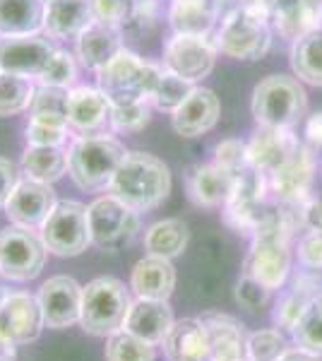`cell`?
I'll use <instances>...</instances> for the list:
<instances>
[{
	"label": "cell",
	"instance_id": "obj_1",
	"mask_svg": "<svg viewBox=\"0 0 322 361\" xmlns=\"http://www.w3.org/2000/svg\"><path fill=\"white\" fill-rule=\"evenodd\" d=\"M296 229V214L289 209H265L253 231V246L245 260V275L267 287L282 289L291 272V236Z\"/></svg>",
	"mask_w": 322,
	"mask_h": 361
},
{
	"label": "cell",
	"instance_id": "obj_2",
	"mask_svg": "<svg viewBox=\"0 0 322 361\" xmlns=\"http://www.w3.org/2000/svg\"><path fill=\"white\" fill-rule=\"evenodd\" d=\"M109 193L137 212H149L171 193V171L159 157L149 152H128L111 178Z\"/></svg>",
	"mask_w": 322,
	"mask_h": 361
},
{
	"label": "cell",
	"instance_id": "obj_3",
	"mask_svg": "<svg viewBox=\"0 0 322 361\" xmlns=\"http://www.w3.org/2000/svg\"><path fill=\"white\" fill-rule=\"evenodd\" d=\"M128 149L118 137L75 135L68 147V173L82 190H109L113 173L125 159Z\"/></svg>",
	"mask_w": 322,
	"mask_h": 361
},
{
	"label": "cell",
	"instance_id": "obj_4",
	"mask_svg": "<svg viewBox=\"0 0 322 361\" xmlns=\"http://www.w3.org/2000/svg\"><path fill=\"white\" fill-rule=\"evenodd\" d=\"M269 17L260 8L257 0L241 3L224 15L214 42L219 51L236 61H257L269 51L272 29Z\"/></svg>",
	"mask_w": 322,
	"mask_h": 361
},
{
	"label": "cell",
	"instance_id": "obj_5",
	"mask_svg": "<svg viewBox=\"0 0 322 361\" xmlns=\"http://www.w3.org/2000/svg\"><path fill=\"white\" fill-rule=\"evenodd\" d=\"M132 306L130 287L116 277H97L87 282L82 294L80 328L87 335L109 337L123 328L125 316Z\"/></svg>",
	"mask_w": 322,
	"mask_h": 361
},
{
	"label": "cell",
	"instance_id": "obj_6",
	"mask_svg": "<svg viewBox=\"0 0 322 361\" xmlns=\"http://www.w3.org/2000/svg\"><path fill=\"white\" fill-rule=\"evenodd\" d=\"M306 90L289 75H269L253 90V116L262 128L294 130L306 116Z\"/></svg>",
	"mask_w": 322,
	"mask_h": 361
},
{
	"label": "cell",
	"instance_id": "obj_7",
	"mask_svg": "<svg viewBox=\"0 0 322 361\" xmlns=\"http://www.w3.org/2000/svg\"><path fill=\"white\" fill-rule=\"evenodd\" d=\"M161 70L163 66L159 63L142 61L132 51L120 49L113 61L97 73V87L111 99V104L149 99Z\"/></svg>",
	"mask_w": 322,
	"mask_h": 361
},
{
	"label": "cell",
	"instance_id": "obj_8",
	"mask_svg": "<svg viewBox=\"0 0 322 361\" xmlns=\"http://www.w3.org/2000/svg\"><path fill=\"white\" fill-rule=\"evenodd\" d=\"M49 253L58 258H75L92 246L87 205L78 200H58L54 212L39 229Z\"/></svg>",
	"mask_w": 322,
	"mask_h": 361
},
{
	"label": "cell",
	"instance_id": "obj_9",
	"mask_svg": "<svg viewBox=\"0 0 322 361\" xmlns=\"http://www.w3.org/2000/svg\"><path fill=\"white\" fill-rule=\"evenodd\" d=\"M92 246L101 250H120L132 241L140 229V212L128 207L116 195H101L87 205Z\"/></svg>",
	"mask_w": 322,
	"mask_h": 361
},
{
	"label": "cell",
	"instance_id": "obj_10",
	"mask_svg": "<svg viewBox=\"0 0 322 361\" xmlns=\"http://www.w3.org/2000/svg\"><path fill=\"white\" fill-rule=\"evenodd\" d=\"M46 255L49 248L37 229L13 224L0 231V275L10 282H29L39 277Z\"/></svg>",
	"mask_w": 322,
	"mask_h": 361
},
{
	"label": "cell",
	"instance_id": "obj_11",
	"mask_svg": "<svg viewBox=\"0 0 322 361\" xmlns=\"http://www.w3.org/2000/svg\"><path fill=\"white\" fill-rule=\"evenodd\" d=\"M46 328L39 299L29 292L0 294V349L13 354L15 347L29 345Z\"/></svg>",
	"mask_w": 322,
	"mask_h": 361
},
{
	"label": "cell",
	"instance_id": "obj_12",
	"mask_svg": "<svg viewBox=\"0 0 322 361\" xmlns=\"http://www.w3.org/2000/svg\"><path fill=\"white\" fill-rule=\"evenodd\" d=\"M269 188V176L253 164L236 173V183H233V193L224 205V219L231 229L238 234H253L255 226L262 219V202Z\"/></svg>",
	"mask_w": 322,
	"mask_h": 361
},
{
	"label": "cell",
	"instance_id": "obj_13",
	"mask_svg": "<svg viewBox=\"0 0 322 361\" xmlns=\"http://www.w3.org/2000/svg\"><path fill=\"white\" fill-rule=\"evenodd\" d=\"M219 46L212 37H192V34H173L163 44L161 66L171 70L188 82H200L214 70Z\"/></svg>",
	"mask_w": 322,
	"mask_h": 361
},
{
	"label": "cell",
	"instance_id": "obj_14",
	"mask_svg": "<svg viewBox=\"0 0 322 361\" xmlns=\"http://www.w3.org/2000/svg\"><path fill=\"white\" fill-rule=\"evenodd\" d=\"M58 205V195L51 183H41L34 178H20L15 190L5 202V217L10 224L25 226V229H41L49 214Z\"/></svg>",
	"mask_w": 322,
	"mask_h": 361
},
{
	"label": "cell",
	"instance_id": "obj_15",
	"mask_svg": "<svg viewBox=\"0 0 322 361\" xmlns=\"http://www.w3.org/2000/svg\"><path fill=\"white\" fill-rule=\"evenodd\" d=\"M82 294L85 287L68 275H56L39 287V306L44 313V323L51 330H63L70 325H80Z\"/></svg>",
	"mask_w": 322,
	"mask_h": 361
},
{
	"label": "cell",
	"instance_id": "obj_16",
	"mask_svg": "<svg viewBox=\"0 0 322 361\" xmlns=\"http://www.w3.org/2000/svg\"><path fill=\"white\" fill-rule=\"evenodd\" d=\"M315 180V154L306 145L298 149L279 169L269 173V190L277 195L279 202L289 207H301L310 200V188Z\"/></svg>",
	"mask_w": 322,
	"mask_h": 361
},
{
	"label": "cell",
	"instance_id": "obj_17",
	"mask_svg": "<svg viewBox=\"0 0 322 361\" xmlns=\"http://www.w3.org/2000/svg\"><path fill=\"white\" fill-rule=\"evenodd\" d=\"M56 51V46L41 34L37 37H0V73L39 80Z\"/></svg>",
	"mask_w": 322,
	"mask_h": 361
},
{
	"label": "cell",
	"instance_id": "obj_18",
	"mask_svg": "<svg viewBox=\"0 0 322 361\" xmlns=\"http://www.w3.org/2000/svg\"><path fill=\"white\" fill-rule=\"evenodd\" d=\"M269 25L284 39L296 42L322 27V0H257Z\"/></svg>",
	"mask_w": 322,
	"mask_h": 361
},
{
	"label": "cell",
	"instance_id": "obj_19",
	"mask_svg": "<svg viewBox=\"0 0 322 361\" xmlns=\"http://www.w3.org/2000/svg\"><path fill=\"white\" fill-rule=\"evenodd\" d=\"M68 123L78 135L111 133V99L99 87H73L68 99Z\"/></svg>",
	"mask_w": 322,
	"mask_h": 361
},
{
	"label": "cell",
	"instance_id": "obj_20",
	"mask_svg": "<svg viewBox=\"0 0 322 361\" xmlns=\"http://www.w3.org/2000/svg\"><path fill=\"white\" fill-rule=\"evenodd\" d=\"M221 114L219 97L212 90L195 87L192 94L171 114V126L183 137H200L216 126Z\"/></svg>",
	"mask_w": 322,
	"mask_h": 361
},
{
	"label": "cell",
	"instance_id": "obj_21",
	"mask_svg": "<svg viewBox=\"0 0 322 361\" xmlns=\"http://www.w3.org/2000/svg\"><path fill=\"white\" fill-rule=\"evenodd\" d=\"M92 22H97L94 0H49L46 3L44 34L56 42L78 39Z\"/></svg>",
	"mask_w": 322,
	"mask_h": 361
},
{
	"label": "cell",
	"instance_id": "obj_22",
	"mask_svg": "<svg viewBox=\"0 0 322 361\" xmlns=\"http://www.w3.org/2000/svg\"><path fill=\"white\" fill-rule=\"evenodd\" d=\"M173 308L168 306V301L159 299H132V306L125 316L123 330L142 337V340L151 342V345L159 347L163 337L168 335V330L173 328Z\"/></svg>",
	"mask_w": 322,
	"mask_h": 361
},
{
	"label": "cell",
	"instance_id": "obj_23",
	"mask_svg": "<svg viewBox=\"0 0 322 361\" xmlns=\"http://www.w3.org/2000/svg\"><path fill=\"white\" fill-rule=\"evenodd\" d=\"M166 361H209V333L202 318H180L161 342Z\"/></svg>",
	"mask_w": 322,
	"mask_h": 361
},
{
	"label": "cell",
	"instance_id": "obj_24",
	"mask_svg": "<svg viewBox=\"0 0 322 361\" xmlns=\"http://www.w3.org/2000/svg\"><path fill=\"white\" fill-rule=\"evenodd\" d=\"M175 289V267L168 258L144 255L135 263L130 272V292L137 299L168 301Z\"/></svg>",
	"mask_w": 322,
	"mask_h": 361
},
{
	"label": "cell",
	"instance_id": "obj_25",
	"mask_svg": "<svg viewBox=\"0 0 322 361\" xmlns=\"http://www.w3.org/2000/svg\"><path fill=\"white\" fill-rule=\"evenodd\" d=\"M200 318L209 333V361L248 359V335L236 318L226 313H204Z\"/></svg>",
	"mask_w": 322,
	"mask_h": 361
},
{
	"label": "cell",
	"instance_id": "obj_26",
	"mask_svg": "<svg viewBox=\"0 0 322 361\" xmlns=\"http://www.w3.org/2000/svg\"><path fill=\"white\" fill-rule=\"evenodd\" d=\"M298 140L286 128H262L250 137L248 142V161L255 169L265 171L267 176L284 164L291 154L298 149Z\"/></svg>",
	"mask_w": 322,
	"mask_h": 361
},
{
	"label": "cell",
	"instance_id": "obj_27",
	"mask_svg": "<svg viewBox=\"0 0 322 361\" xmlns=\"http://www.w3.org/2000/svg\"><path fill=\"white\" fill-rule=\"evenodd\" d=\"M123 49V32L116 27H109L104 22H92L85 32L75 39V56L85 68L99 73L104 66H109L116 54Z\"/></svg>",
	"mask_w": 322,
	"mask_h": 361
},
{
	"label": "cell",
	"instance_id": "obj_28",
	"mask_svg": "<svg viewBox=\"0 0 322 361\" xmlns=\"http://www.w3.org/2000/svg\"><path fill=\"white\" fill-rule=\"evenodd\" d=\"M233 183H236V176L216 164L192 166L185 178L190 200L209 209L226 205V200L233 193Z\"/></svg>",
	"mask_w": 322,
	"mask_h": 361
},
{
	"label": "cell",
	"instance_id": "obj_29",
	"mask_svg": "<svg viewBox=\"0 0 322 361\" xmlns=\"http://www.w3.org/2000/svg\"><path fill=\"white\" fill-rule=\"evenodd\" d=\"M219 20V0H171L168 25L173 34L209 37Z\"/></svg>",
	"mask_w": 322,
	"mask_h": 361
},
{
	"label": "cell",
	"instance_id": "obj_30",
	"mask_svg": "<svg viewBox=\"0 0 322 361\" xmlns=\"http://www.w3.org/2000/svg\"><path fill=\"white\" fill-rule=\"evenodd\" d=\"M46 0H0V37L44 34Z\"/></svg>",
	"mask_w": 322,
	"mask_h": 361
},
{
	"label": "cell",
	"instance_id": "obj_31",
	"mask_svg": "<svg viewBox=\"0 0 322 361\" xmlns=\"http://www.w3.org/2000/svg\"><path fill=\"white\" fill-rule=\"evenodd\" d=\"M20 169L27 178L41 183H56L68 173V149L66 147H34L27 145Z\"/></svg>",
	"mask_w": 322,
	"mask_h": 361
},
{
	"label": "cell",
	"instance_id": "obj_32",
	"mask_svg": "<svg viewBox=\"0 0 322 361\" xmlns=\"http://www.w3.org/2000/svg\"><path fill=\"white\" fill-rule=\"evenodd\" d=\"M188 238L190 231L183 219H159V222L149 224L147 231H144V250L149 255L173 260L183 255Z\"/></svg>",
	"mask_w": 322,
	"mask_h": 361
},
{
	"label": "cell",
	"instance_id": "obj_33",
	"mask_svg": "<svg viewBox=\"0 0 322 361\" xmlns=\"http://www.w3.org/2000/svg\"><path fill=\"white\" fill-rule=\"evenodd\" d=\"M291 68L298 80L322 87V27L296 39L291 49Z\"/></svg>",
	"mask_w": 322,
	"mask_h": 361
},
{
	"label": "cell",
	"instance_id": "obj_34",
	"mask_svg": "<svg viewBox=\"0 0 322 361\" xmlns=\"http://www.w3.org/2000/svg\"><path fill=\"white\" fill-rule=\"evenodd\" d=\"M68 99H70V90L39 85L37 92H34L32 106H29V121H37V123H46V126H58V128H70Z\"/></svg>",
	"mask_w": 322,
	"mask_h": 361
},
{
	"label": "cell",
	"instance_id": "obj_35",
	"mask_svg": "<svg viewBox=\"0 0 322 361\" xmlns=\"http://www.w3.org/2000/svg\"><path fill=\"white\" fill-rule=\"evenodd\" d=\"M318 294H322V289H318V279L313 277H298L294 289L279 301L277 311H274V320H277L279 328L284 330H294L298 318L303 316V311L308 308L310 301Z\"/></svg>",
	"mask_w": 322,
	"mask_h": 361
},
{
	"label": "cell",
	"instance_id": "obj_36",
	"mask_svg": "<svg viewBox=\"0 0 322 361\" xmlns=\"http://www.w3.org/2000/svg\"><path fill=\"white\" fill-rule=\"evenodd\" d=\"M37 85L34 80L13 73H0V118L29 111Z\"/></svg>",
	"mask_w": 322,
	"mask_h": 361
},
{
	"label": "cell",
	"instance_id": "obj_37",
	"mask_svg": "<svg viewBox=\"0 0 322 361\" xmlns=\"http://www.w3.org/2000/svg\"><path fill=\"white\" fill-rule=\"evenodd\" d=\"M104 357H106V361H154L156 345L120 328L106 337Z\"/></svg>",
	"mask_w": 322,
	"mask_h": 361
},
{
	"label": "cell",
	"instance_id": "obj_38",
	"mask_svg": "<svg viewBox=\"0 0 322 361\" xmlns=\"http://www.w3.org/2000/svg\"><path fill=\"white\" fill-rule=\"evenodd\" d=\"M192 90H195V85L163 68L159 80H156V85H154V90H151V94H149V104L163 114H173L175 109L192 94Z\"/></svg>",
	"mask_w": 322,
	"mask_h": 361
},
{
	"label": "cell",
	"instance_id": "obj_39",
	"mask_svg": "<svg viewBox=\"0 0 322 361\" xmlns=\"http://www.w3.org/2000/svg\"><path fill=\"white\" fill-rule=\"evenodd\" d=\"M291 335H294V342L298 347L322 357V294L310 301L303 316L298 318L296 328L291 330Z\"/></svg>",
	"mask_w": 322,
	"mask_h": 361
},
{
	"label": "cell",
	"instance_id": "obj_40",
	"mask_svg": "<svg viewBox=\"0 0 322 361\" xmlns=\"http://www.w3.org/2000/svg\"><path fill=\"white\" fill-rule=\"evenodd\" d=\"M149 99L111 104V133H140L151 121Z\"/></svg>",
	"mask_w": 322,
	"mask_h": 361
},
{
	"label": "cell",
	"instance_id": "obj_41",
	"mask_svg": "<svg viewBox=\"0 0 322 361\" xmlns=\"http://www.w3.org/2000/svg\"><path fill=\"white\" fill-rule=\"evenodd\" d=\"M289 349L284 333L279 328L255 330L248 335V359L250 361H277Z\"/></svg>",
	"mask_w": 322,
	"mask_h": 361
},
{
	"label": "cell",
	"instance_id": "obj_42",
	"mask_svg": "<svg viewBox=\"0 0 322 361\" xmlns=\"http://www.w3.org/2000/svg\"><path fill=\"white\" fill-rule=\"evenodd\" d=\"M75 80H78V61L73 54L58 49L54 58H51L49 68L44 70V75L39 78V85L49 87H63V90H73Z\"/></svg>",
	"mask_w": 322,
	"mask_h": 361
},
{
	"label": "cell",
	"instance_id": "obj_43",
	"mask_svg": "<svg viewBox=\"0 0 322 361\" xmlns=\"http://www.w3.org/2000/svg\"><path fill=\"white\" fill-rule=\"evenodd\" d=\"M214 164L226 169L228 173L236 176L241 169H245L250 164L248 161V142L236 140V137L221 140V142L214 147Z\"/></svg>",
	"mask_w": 322,
	"mask_h": 361
},
{
	"label": "cell",
	"instance_id": "obj_44",
	"mask_svg": "<svg viewBox=\"0 0 322 361\" xmlns=\"http://www.w3.org/2000/svg\"><path fill=\"white\" fill-rule=\"evenodd\" d=\"M156 15H159L156 13V0H137L132 15L128 17V22L120 27V32L132 39L147 37L156 25Z\"/></svg>",
	"mask_w": 322,
	"mask_h": 361
},
{
	"label": "cell",
	"instance_id": "obj_45",
	"mask_svg": "<svg viewBox=\"0 0 322 361\" xmlns=\"http://www.w3.org/2000/svg\"><path fill=\"white\" fill-rule=\"evenodd\" d=\"M68 133L70 128L46 126V123H37V121H29L25 128L27 145H34V147H63L68 140Z\"/></svg>",
	"mask_w": 322,
	"mask_h": 361
},
{
	"label": "cell",
	"instance_id": "obj_46",
	"mask_svg": "<svg viewBox=\"0 0 322 361\" xmlns=\"http://www.w3.org/2000/svg\"><path fill=\"white\" fill-rule=\"evenodd\" d=\"M137 0H94V15L97 22H104L109 27L120 29L132 15Z\"/></svg>",
	"mask_w": 322,
	"mask_h": 361
},
{
	"label": "cell",
	"instance_id": "obj_47",
	"mask_svg": "<svg viewBox=\"0 0 322 361\" xmlns=\"http://www.w3.org/2000/svg\"><path fill=\"white\" fill-rule=\"evenodd\" d=\"M269 294L272 292H269L267 287H262L257 279L245 275V272L236 284V301L245 308V311H260V308L269 301Z\"/></svg>",
	"mask_w": 322,
	"mask_h": 361
},
{
	"label": "cell",
	"instance_id": "obj_48",
	"mask_svg": "<svg viewBox=\"0 0 322 361\" xmlns=\"http://www.w3.org/2000/svg\"><path fill=\"white\" fill-rule=\"evenodd\" d=\"M298 263L306 270L322 272V231H308L306 236L298 241Z\"/></svg>",
	"mask_w": 322,
	"mask_h": 361
},
{
	"label": "cell",
	"instance_id": "obj_49",
	"mask_svg": "<svg viewBox=\"0 0 322 361\" xmlns=\"http://www.w3.org/2000/svg\"><path fill=\"white\" fill-rule=\"evenodd\" d=\"M17 180H20V173H17V166L10 159L0 157V207H5L10 193L15 190Z\"/></svg>",
	"mask_w": 322,
	"mask_h": 361
},
{
	"label": "cell",
	"instance_id": "obj_50",
	"mask_svg": "<svg viewBox=\"0 0 322 361\" xmlns=\"http://www.w3.org/2000/svg\"><path fill=\"white\" fill-rule=\"evenodd\" d=\"M298 212H301V224L308 231H322V197H310L298 207Z\"/></svg>",
	"mask_w": 322,
	"mask_h": 361
},
{
	"label": "cell",
	"instance_id": "obj_51",
	"mask_svg": "<svg viewBox=\"0 0 322 361\" xmlns=\"http://www.w3.org/2000/svg\"><path fill=\"white\" fill-rule=\"evenodd\" d=\"M306 137L313 147H322V111H315L306 121Z\"/></svg>",
	"mask_w": 322,
	"mask_h": 361
},
{
	"label": "cell",
	"instance_id": "obj_52",
	"mask_svg": "<svg viewBox=\"0 0 322 361\" xmlns=\"http://www.w3.org/2000/svg\"><path fill=\"white\" fill-rule=\"evenodd\" d=\"M277 361H320L318 354H313V352H308V349H303V347H289L286 352L279 357Z\"/></svg>",
	"mask_w": 322,
	"mask_h": 361
},
{
	"label": "cell",
	"instance_id": "obj_53",
	"mask_svg": "<svg viewBox=\"0 0 322 361\" xmlns=\"http://www.w3.org/2000/svg\"><path fill=\"white\" fill-rule=\"evenodd\" d=\"M0 361H10L8 357H5V354H0Z\"/></svg>",
	"mask_w": 322,
	"mask_h": 361
},
{
	"label": "cell",
	"instance_id": "obj_54",
	"mask_svg": "<svg viewBox=\"0 0 322 361\" xmlns=\"http://www.w3.org/2000/svg\"><path fill=\"white\" fill-rule=\"evenodd\" d=\"M243 361H250V359H243Z\"/></svg>",
	"mask_w": 322,
	"mask_h": 361
}]
</instances>
